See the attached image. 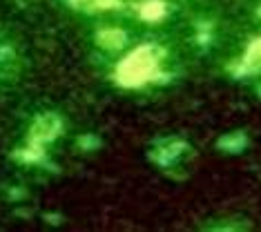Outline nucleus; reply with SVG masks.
Returning <instances> with one entry per match:
<instances>
[{"label":"nucleus","instance_id":"nucleus-1","mask_svg":"<svg viewBox=\"0 0 261 232\" xmlns=\"http://www.w3.org/2000/svg\"><path fill=\"white\" fill-rule=\"evenodd\" d=\"M154 61L152 49H143V51H136L134 56H129L125 65L121 67V76H125V83H136V81H143L147 74L154 69Z\"/></svg>","mask_w":261,"mask_h":232},{"label":"nucleus","instance_id":"nucleus-2","mask_svg":"<svg viewBox=\"0 0 261 232\" xmlns=\"http://www.w3.org/2000/svg\"><path fill=\"white\" fill-rule=\"evenodd\" d=\"M246 65L248 67H252V69L261 67V40L250 47V51H248V56H246Z\"/></svg>","mask_w":261,"mask_h":232}]
</instances>
